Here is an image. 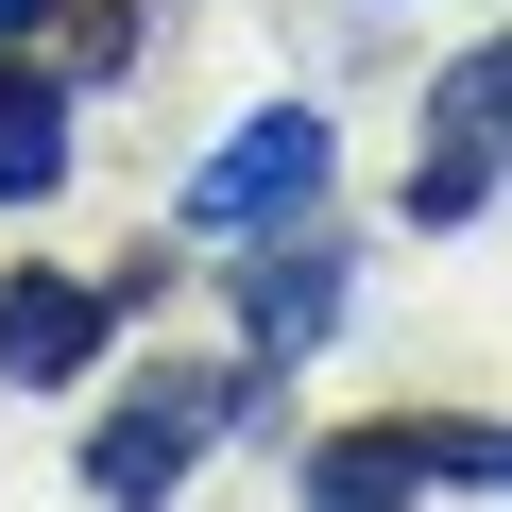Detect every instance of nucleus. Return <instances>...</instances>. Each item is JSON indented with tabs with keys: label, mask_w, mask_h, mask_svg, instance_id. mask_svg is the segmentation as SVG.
Masks as SVG:
<instances>
[{
	"label": "nucleus",
	"mask_w": 512,
	"mask_h": 512,
	"mask_svg": "<svg viewBox=\"0 0 512 512\" xmlns=\"http://www.w3.org/2000/svg\"><path fill=\"white\" fill-rule=\"evenodd\" d=\"M325 171H342V137H325L308 103H256V120L188 171V222H205V239H274V222L325 205Z\"/></svg>",
	"instance_id": "nucleus-1"
},
{
	"label": "nucleus",
	"mask_w": 512,
	"mask_h": 512,
	"mask_svg": "<svg viewBox=\"0 0 512 512\" xmlns=\"http://www.w3.org/2000/svg\"><path fill=\"white\" fill-rule=\"evenodd\" d=\"M86 359H103L86 274H0V376H86Z\"/></svg>",
	"instance_id": "nucleus-2"
},
{
	"label": "nucleus",
	"mask_w": 512,
	"mask_h": 512,
	"mask_svg": "<svg viewBox=\"0 0 512 512\" xmlns=\"http://www.w3.org/2000/svg\"><path fill=\"white\" fill-rule=\"evenodd\" d=\"M188 427H205V393H137V410L86 444V495H103V512H154L171 461H188Z\"/></svg>",
	"instance_id": "nucleus-3"
},
{
	"label": "nucleus",
	"mask_w": 512,
	"mask_h": 512,
	"mask_svg": "<svg viewBox=\"0 0 512 512\" xmlns=\"http://www.w3.org/2000/svg\"><path fill=\"white\" fill-rule=\"evenodd\" d=\"M69 188V69H0V205Z\"/></svg>",
	"instance_id": "nucleus-4"
},
{
	"label": "nucleus",
	"mask_w": 512,
	"mask_h": 512,
	"mask_svg": "<svg viewBox=\"0 0 512 512\" xmlns=\"http://www.w3.org/2000/svg\"><path fill=\"white\" fill-rule=\"evenodd\" d=\"M342 325V256H274V274L239 291V342H274V359H308Z\"/></svg>",
	"instance_id": "nucleus-5"
},
{
	"label": "nucleus",
	"mask_w": 512,
	"mask_h": 512,
	"mask_svg": "<svg viewBox=\"0 0 512 512\" xmlns=\"http://www.w3.org/2000/svg\"><path fill=\"white\" fill-rule=\"evenodd\" d=\"M410 478H427V444H325L308 512H410Z\"/></svg>",
	"instance_id": "nucleus-6"
},
{
	"label": "nucleus",
	"mask_w": 512,
	"mask_h": 512,
	"mask_svg": "<svg viewBox=\"0 0 512 512\" xmlns=\"http://www.w3.org/2000/svg\"><path fill=\"white\" fill-rule=\"evenodd\" d=\"M444 154H478V171H495V154H512V35H495V52H461V69H444Z\"/></svg>",
	"instance_id": "nucleus-7"
},
{
	"label": "nucleus",
	"mask_w": 512,
	"mask_h": 512,
	"mask_svg": "<svg viewBox=\"0 0 512 512\" xmlns=\"http://www.w3.org/2000/svg\"><path fill=\"white\" fill-rule=\"evenodd\" d=\"M461 478H495V495H512V444H461Z\"/></svg>",
	"instance_id": "nucleus-8"
},
{
	"label": "nucleus",
	"mask_w": 512,
	"mask_h": 512,
	"mask_svg": "<svg viewBox=\"0 0 512 512\" xmlns=\"http://www.w3.org/2000/svg\"><path fill=\"white\" fill-rule=\"evenodd\" d=\"M35 18H52V0H0V35H35Z\"/></svg>",
	"instance_id": "nucleus-9"
}]
</instances>
